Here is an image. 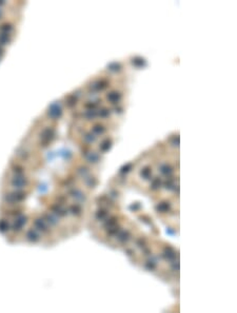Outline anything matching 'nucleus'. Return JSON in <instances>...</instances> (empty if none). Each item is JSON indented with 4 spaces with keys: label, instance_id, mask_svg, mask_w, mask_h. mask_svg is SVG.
I'll use <instances>...</instances> for the list:
<instances>
[{
    "label": "nucleus",
    "instance_id": "nucleus-1",
    "mask_svg": "<svg viewBox=\"0 0 237 313\" xmlns=\"http://www.w3.org/2000/svg\"><path fill=\"white\" fill-rule=\"evenodd\" d=\"M54 137V130L52 128H45L42 130L40 134V139H41V144L43 147L48 146V144L51 141V139Z\"/></svg>",
    "mask_w": 237,
    "mask_h": 313
},
{
    "label": "nucleus",
    "instance_id": "nucleus-2",
    "mask_svg": "<svg viewBox=\"0 0 237 313\" xmlns=\"http://www.w3.org/2000/svg\"><path fill=\"white\" fill-rule=\"evenodd\" d=\"M60 115H61V108H60V105H59L58 102H55V103H53V105H50L49 116L51 117V118L56 119V118H58Z\"/></svg>",
    "mask_w": 237,
    "mask_h": 313
},
{
    "label": "nucleus",
    "instance_id": "nucleus-3",
    "mask_svg": "<svg viewBox=\"0 0 237 313\" xmlns=\"http://www.w3.org/2000/svg\"><path fill=\"white\" fill-rule=\"evenodd\" d=\"M27 185V180L25 177H22L21 175H16L14 178L12 179V186L15 188H22L24 186Z\"/></svg>",
    "mask_w": 237,
    "mask_h": 313
},
{
    "label": "nucleus",
    "instance_id": "nucleus-4",
    "mask_svg": "<svg viewBox=\"0 0 237 313\" xmlns=\"http://www.w3.org/2000/svg\"><path fill=\"white\" fill-rule=\"evenodd\" d=\"M35 226L38 228L40 231H43V232H47L48 231V227H47V225H45V222L43 219H36L35 220Z\"/></svg>",
    "mask_w": 237,
    "mask_h": 313
},
{
    "label": "nucleus",
    "instance_id": "nucleus-5",
    "mask_svg": "<svg viewBox=\"0 0 237 313\" xmlns=\"http://www.w3.org/2000/svg\"><path fill=\"white\" fill-rule=\"evenodd\" d=\"M27 237L29 240H31V241H37L39 239V235L37 234V232H36L35 230H30V231L27 233Z\"/></svg>",
    "mask_w": 237,
    "mask_h": 313
},
{
    "label": "nucleus",
    "instance_id": "nucleus-6",
    "mask_svg": "<svg viewBox=\"0 0 237 313\" xmlns=\"http://www.w3.org/2000/svg\"><path fill=\"white\" fill-rule=\"evenodd\" d=\"M10 42H11L10 34H3V33L0 34V44L4 45V44H8V43H10Z\"/></svg>",
    "mask_w": 237,
    "mask_h": 313
},
{
    "label": "nucleus",
    "instance_id": "nucleus-7",
    "mask_svg": "<svg viewBox=\"0 0 237 313\" xmlns=\"http://www.w3.org/2000/svg\"><path fill=\"white\" fill-rule=\"evenodd\" d=\"M13 31V27L10 23H4L0 27V32L3 34H10Z\"/></svg>",
    "mask_w": 237,
    "mask_h": 313
},
{
    "label": "nucleus",
    "instance_id": "nucleus-8",
    "mask_svg": "<svg viewBox=\"0 0 237 313\" xmlns=\"http://www.w3.org/2000/svg\"><path fill=\"white\" fill-rule=\"evenodd\" d=\"M117 237H118V239L120 241L125 243V241L129 240V238H130V234H129V232H126V231H120L118 235H117Z\"/></svg>",
    "mask_w": 237,
    "mask_h": 313
},
{
    "label": "nucleus",
    "instance_id": "nucleus-9",
    "mask_svg": "<svg viewBox=\"0 0 237 313\" xmlns=\"http://www.w3.org/2000/svg\"><path fill=\"white\" fill-rule=\"evenodd\" d=\"M164 256L167 257L169 261H172V259H174L175 257H176V255H175V253H174L173 250L170 249V248H167L165 251H164Z\"/></svg>",
    "mask_w": 237,
    "mask_h": 313
},
{
    "label": "nucleus",
    "instance_id": "nucleus-10",
    "mask_svg": "<svg viewBox=\"0 0 237 313\" xmlns=\"http://www.w3.org/2000/svg\"><path fill=\"white\" fill-rule=\"evenodd\" d=\"M44 217L47 218L48 222H50V224H52V225H56L57 222H58L57 218L55 217L53 214H44Z\"/></svg>",
    "mask_w": 237,
    "mask_h": 313
},
{
    "label": "nucleus",
    "instance_id": "nucleus-11",
    "mask_svg": "<svg viewBox=\"0 0 237 313\" xmlns=\"http://www.w3.org/2000/svg\"><path fill=\"white\" fill-rule=\"evenodd\" d=\"M87 158L89 159V162H97L98 160V155L95 153H87Z\"/></svg>",
    "mask_w": 237,
    "mask_h": 313
},
{
    "label": "nucleus",
    "instance_id": "nucleus-12",
    "mask_svg": "<svg viewBox=\"0 0 237 313\" xmlns=\"http://www.w3.org/2000/svg\"><path fill=\"white\" fill-rule=\"evenodd\" d=\"M157 210H159L160 212H165V211L169 210V205L167 202H162V204H159L157 206Z\"/></svg>",
    "mask_w": 237,
    "mask_h": 313
},
{
    "label": "nucleus",
    "instance_id": "nucleus-13",
    "mask_svg": "<svg viewBox=\"0 0 237 313\" xmlns=\"http://www.w3.org/2000/svg\"><path fill=\"white\" fill-rule=\"evenodd\" d=\"M108 98H109V100L112 101V102H116V101L119 99V94L118 93H110L109 95H108Z\"/></svg>",
    "mask_w": 237,
    "mask_h": 313
},
{
    "label": "nucleus",
    "instance_id": "nucleus-14",
    "mask_svg": "<svg viewBox=\"0 0 237 313\" xmlns=\"http://www.w3.org/2000/svg\"><path fill=\"white\" fill-rule=\"evenodd\" d=\"M9 229V224L5 222V220H1L0 222V231H6Z\"/></svg>",
    "mask_w": 237,
    "mask_h": 313
},
{
    "label": "nucleus",
    "instance_id": "nucleus-15",
    "mask_svg": "<svg viewBox=\"0 0 237 313\" xmlns=\"http://www.w3.org/2000/svg\"><path fill=\"white\" fill-rule=\"evenodd\" d=\"M100 148H101V150H103V151L108 150V149L110 148V141H109V140H107V141L103 142V144L100 146Z\"/></svg>",
    "mask_w": 237,
    "mask_h": 313
},
{
    "label": "nucleus",
    "instance_id": "nucleus-16",
    "mask_svg": "<svg viewBox=\"0 0 237 313\" xmlns=\"http://www.w3.org/2000/svg\"><path fill=\"white\" fill-rule=\"evenodd\" d=\"M71 210H72V212L74 213V214H75V213H76V214H78V213L80 212V208H79L78 206H73L72 208H71Z\"/></svg>",
    "mask_w": 237,
    "mask_h": 313
},
{
    "label": "nucleus",
    "instance_id": "nucleus-17",
    "mask_svg": "<svg viewBox=\"0 0 237 313\" xmlns=\"http://www.w3.org/2000/svg\"><path fill=\"white\" fill-rule=\"evenodd\" d=\"M133 62H135V63L137 64V66H142V64L144 63V60H143V59H141V58H137V59H135Z\"/></svg>",
    "mask_w": 237,
    "mask_h": 313
},
{
    "label": "nucleus",
    "instance_id": "nucleus-18",
    "mask_svg": "<svg viewBox=\"0 0 237 313\" xmlns=\"http://www.w3.org/2000/svg\"><path fill=\"white\" fill-rule=\"evenodd\" d=\"M105 215H107V213H105V212H103V211H99V212L97 213V218H100V219H102V218L105 217Z\"/></svg>",
    "mask_w": 237,
    "mask_h": 313
},
{
    "label": "nucleus",
    "instance_id": "nucleus-19",
    "mask_svg": "<svg viewBox=\"0 0 237 313\" xmlns=\"http://www.w3.org/2000/svg\"><path fill=\"white\" fill-rule=\"evenodd\" d=\"M147 267H148L149 269H154L155 268V261H148V263H147Z\"/></svg>",
    "mask_w": 237,
    "mask_h": 313
},
{
    "label": "nucleus",
    "instance_id": "nucleus-20",
    "mask_svg": "<svg viewBox=\"0 0 237 313\" xmlns=\"http://www.w3.org/2000/svg\"><path fill=\"white\" fill-rule=\"evenodd\" d=\"M95 132H97V133H101L103 131V129H102V126H96L95 128L93 129Z\"/></svg>",
    "mask_w": 237,
    "mask_h": 313
},
{
    "label": "nucleus",
    "instance_id": "nucleus-21",
    "mask_svg": "<svg viewBox=\"0 0 237 313\" xmlns=\"http://www.w3.org/2000/svg\"><path fill=\"white\" fill-rule=\"evenodd\" d=\"M92 136H93V135H87V136H86V139L87 140H89V141H94V140H95V138H94V137H92Z\"/></svg>",
    "mask_w": 237,
    "mask_h": 313
},
{
    "label": "nucleus",
    "instance_id": "nucleus-22",
    "mask_svg": "<svg viewBox=\"0 0 237 313\" xmlns=\"http://www.w3.org/2000/svg\"><path fill=\"white\" fill-rule=\"evenodd\" d=\"M149 173H150V171H149V170H143V171H142V173H141V175H143L144 177H148L149 176Z\"/></svg>",
    "mask_w": 237,
    "mask_h": 313
},
{
    "label": "nucleus",
    "instance_id": "nucleus-23",
    "mask_svg": "<svg viewBox=\"0 0 237 313\" xmlns=\"http://www.w3.org/2000/svg\"><path fill=\"white\" fill-rule=\"evenodd\" d=\"M173 269H174V270H176V271H178V269H179L178 263H176V261H175V263L173 264Z\"/></svg>",
    "mask_w": 237,
    "mask_h": 313
},
{
    "label": "nucleus",
    "instance_id": "nucleus-24",
    "mask_svg": "<svg viewBox=\"0 0 237 313\" xmlns=\"http://www.w3.org/2000/svg\"><path fill=\"white\" fill-rule=\"evenodd\" d=\"M100 114L102 115V116H107V115L109 114V111H107V110H102V111H101Z\"/></svg>",
    "mask_w": 237,
    "mask_h": 313
},
{
    "label": "nucleus",
    "instance_id": "nucleus-25",
    "mask_svg": "<svg viewBox=\"0 0 237 313\" xmlns=\"http://www.w3.org/2000/svg\"><path fill=\"white\" fill-rule=\"evenodd\" d=\"M3 52H4L3 49H2V48L0 47V56H2V55H3Z\"/></svg>",
    "mask_w": 237,
    "mask_h": 313
},
{
    "label": "nucleus",
    "instance_id": "nucleus-26",
    "mask_svg": "<svg viewBox=\"0 0 237 313\" xmlns=\"http://www.w3.org/2000/svg\"><path fill=\"white\" fill-rule=\"evenodd\" d=\"M1 17H2V10L0 9V18H1Z\"/></svg>",
    "mask_w": 237,
    "mask_h": 313
},
{
    "label": "nucleus",
    "instance_id": "nucleus-27",
    "mask_svg": "<svg viewBox=\"0 0 237 313\" xmlns=\"http://www.w3.org/2000/svg\"><path fill=\"white\" fill-rule=\"evenodd\" d=\"M3 4H4L3 1H0V5H3Z\"/></svg>",
    "mask_w": 237,
    "mask_h": 313
}]
</instances>
